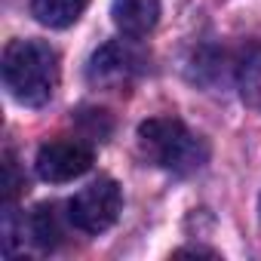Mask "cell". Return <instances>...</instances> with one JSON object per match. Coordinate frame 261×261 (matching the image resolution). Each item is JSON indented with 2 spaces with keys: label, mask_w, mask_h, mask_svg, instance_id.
Instances as JSON below:
<instances>
[{
  "label": "cell",
  "mask_w": 261,
  "mask_h": 261,
  "mask_svg": "<svg viewBox=\"0 0 261 261\" xmlns=\"http://www.w3.org/2000/svg\"><path fill=\"white\" fill-rule=\"evenodd\" d=\"M4 86L25 108H43L59 89V53L43 40H13L4 49Z\"/></svg>",
  "instance_id": "1"
},
{
  "label": "cell",
  "mask_w": 261,
  "mask_h": 261,
  "mask_svg": "<svg viewBox=\"0 0 261 261\" xmlns=\"http://www.w3.org/2000/svg\"><path fill=\"white\" fill-rule=\"evenodd\" d=\"M139 148L154 166L172 175H191L209 160V145L197 133H191L178 117L145 120L139 126Z\"/></svg>",
  "instance_id": "2"
},
{
  "label": "cell",
  "mask_w": 261,
  "mask_h": 261,
  "mask_svg": "<svg viewBox=\"0 0 261 261\" xmlns=\"http://www.w3.org/2000/svg\"><path fill=\"white\" fill-rule=\"evenodd\" d=\"M123 209V194L114 178H95L68 203V221L83 233H105Z\"/></svg>",
  "instance_id": "3"
},
{
  "label": "cell",
  "mask_w": 261,
  "mask_h": 261,
  "mask_svg": "<svg viewBox=\"0 0 261 261\" xmlns=\"http://www.w3.org/2000/svg\"><path fill=\"white\" fill-rule=\"evenodd\" d=\"M92 169V148L83 139H53L37 151V175L49 185H65Z\"/></svg>",
  "instance_id": "4"
},
{
  "label": "cell",
  "mask_w": 261,
  "mask_h": 261,
  "mask_svg": "<svg viewBox=\"0 0 261 261\" xmlns=\"http://www.w3.org/2000/svg\"><path fill=\"white\" fill-rule=\"evenodd\" d=\"M139 68L142 56L133 46H126L123 40H111L89 59L86 77L92 86H123L139 74Z\"/></svg>",
  "instance_id": "5"
},
{
  "label": "cell",
  "mask_w": 261,
  "mask_h": 261,
  "mask_svg": "<svg viewBox=\"0 0 261 261\" xmlns=\"http://www.w3.org/2000/svg\"><path fill=\"white\" fill-rule=\"evenodd\" d=\"M111 19L126 37H148L160 22V0H114Z\"/></svg>",
  "instance_id": "6"
},
{
  "label": "cell",
  "mask_w": 261,
  "mask_h": 261,
  "mask_svg": "<svg viewBox=\"0 0 261 261\" xmlns=\"http://www.w3.org/2000/svg\"><path fill=\"white\" fill-rule=\"evenodd\" d=\"M25 230H28L31 243L40 246V249H46V252L56 249V246L62 243V237H65L62 221H59V212H56L53 203H40V206H34V212H31L28 221H25Z\"/></svg>",
  "instance_id": "7"
},
{
  "label": "cell",
  "mask_w": 261,
  "mask_h": 261,
  "mask_svg": "<svg viewBox=\"0 0 261 261\" xmlns=\"http://www.w3.org/2000/svg\"><path fill=\"white\" fill-rule=\"evenodd\" d=\"M86 7L89 0H31L34 19L46 28H71Z\"/></svg>",
  "instance_id": "8"
},
{
  "label": "cell",
  "mask_w": 261,
  "mask_h": 261,
  "mask_svg": "<svg viewBox=\"0 0 261 261\" xmlns=\"http://www.w3.org/2000/svg\"><path fill=\"white\" fill-rule=\"evenodd\" d=\"M237 77H240V89L243 98L252 101L255 108H261V46H249L237 65Z\"/></svg>",
  "instance_id": "9"
},
{
  "label": "cell",
  "mask_w": 261,
  "mask_h": 261,
  "mask_svg": "<svg viewBox=\"0 0 261 261\" xmlns=\"http://www.w3.org/2000/svg\"><path fill=\"white\" fill-rule=\"evenodd\" d=\"M22 188H25V178L19 175V166H16L13 151H7V154H4V200L13 203V200L22 194Z\"/></svg>",
  "instance_id": "10"
}]
</instances>
